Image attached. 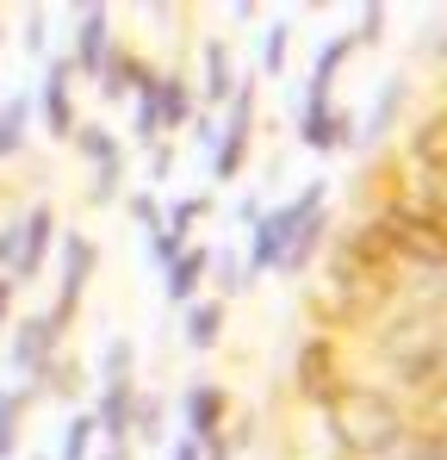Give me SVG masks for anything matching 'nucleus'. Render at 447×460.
Wrapping results in <instances>:
<instances>
[{
  "mask_svg": "<svg viewBox=\"0 0 447 460\" xmlns=\"http://www.w3.org/2000/svg\"><path fill=\"white\" fill-rule=\"evenodd\" d=\"M323 429H329V448L342 460H391L423 436L416 398H404L398 385H379V380L342 385V398L323 411Z\"/></svg>",
  "mask_w": 447,
  "mask_h": 460,
  "instance_id": "nucleus-1",
  "label": "nucleus"
},
{
  "mask_svg": "<svg viewBox=\"0 0 447 460\" xmlns=\"http://www.w3.org/2000/svg\"><path fill=\"white\" fill-rule=\"evenodd\" d=\"M372 355L410 398H429L447 380V311L398 305L372 330Z\"/></svg>",
  "mask_w": 447,
  "mask_h": 460,
  "instance_id": "nucleus-2",
  "label": "nucleus"
},
{
  "mask_svg": "<svg viewBox=\"0 0 447 460\" xmlns=\"http://www.w3.org/2000/svg\"><path fill=\"white\" fill-rule=\"evenodd\" d=\"M317 206H329V181H304L298 199L274 206L261 225L249 230V280H255V274H280V261L293 255L298 230H304V218H311Z\"/></svg>",
  "mask_w": 447,
  "mask_h": 460,
  "instance_id": "nucleus-3",
  "label": "nucleus"
},
{
  "mask_svg": "<svg viewBox=\"0 0 447 460\" xmlns=\"http://www.w3.org/2000/svg\"><path fill=\"white\" fill-rule=\"evenodd\" d=\"M372 225L391 236V249L404 255V268H447V218L442 212H423V206H379Z\"/></svg>",
  "mask_w": 447,
  "mask_h": 460,
  "instance_id": "nucleus-4",
  "label": "nucleus"
},
{
  "mask_svg": "<svg viewBox=\"0 0 447 460\" xmlns=\"http://www.w3.org/2000/svg\"><path fill=\"white\" fill-rule=\"evenodd\" d=\"M355 380L348 374V355H342V336H323V330H311L304 342H298L293 355V392L304 404H317V411H329L336 398H342V385Z\"/></svg>",
  "mask_w": 447,
  "mask_h": 460,
  "instance_id": "nucleus-5",
  "label": "nucleus"
},
{
  "mask_svg": "<svg viewBox=\"0 0 447 460\" xmlns=\"http://www.w3.org/2000/svg\"><path fill=\"white\" fill-rule=\"evenodd\" d=\"M255 100H261V87H255V75H242L230 112H224L218 155H212V181H218V187H230V181L249 168V150H255Z\"/></svg>",
  "mask_w": 447,
  "mask_h": 460,
  "instance_id": "nucleus-6",
  "label": "nucleus"
},
{
  "mask_svg": "<svg viewBox=\"0 0 447 460\" xmlns=\"http://www.w3.org/2000/svg\"><path fill=\"white\" fill-rule=\"evenodd\" d=\"M63 355V330H57V317L50 311H31V317H19L13 323V349H6V361H13V374H25V380L38 385L50 374V361Z\"/></svg>",
  "mask_w": 447,
  "mask_h": 460,
  "instance_id": "nucleus-7",
  "label": "nucleus"
},
{
  "mask_svg": "<svg viewBox=\"0 0 447 460\" xmlns=\"http://www.w3.org/2000/svg\"><path fill=\"white\" fill-rule=\"evenodd\" d=\"M93 268H100V243L93 236H63V274H57V305H50V317H57V330H69L74 311H81V299H87V280H93Z\"/></svg>",
  "mask_w": 447,
  "mask_h": 460,
  "instance_id": "nucleus-8",
  "label": "nucleus"
},
{
  "mask_svg": "<svg viewBox=\"0 0 447 460\" xmlns=\"http://www.w3.org/2000/svg\"><path fill=\"white\" fill-rule=\"evenodd\" d=\"M50 249H63V236H57V206L50 199H38L31 212H19V261H13V287H31L38 274H44V261H50Z\"/></svg>",
  "mask_w": 447,
  "mask_h": 460,
  "instance_id": "nucleus-9",
  "label": "nucleus"
},
{
  "mask_svg": "<svg viewBox=\"0 0 447 460\" xmlns=\"http://www.w3.org/2000/svg\"><path fill=\"white\" fill-rule=\"evenodd\" d=\"M398 155H404V168H416V174H429V181H442V187H447V100H442V106H429V112L404 131Z\"/></svg>",
  "mask_w": 447,
  "mask_h": 460,
  "instance_id": "nucleus-10",
  "label": "nucleus"
},
{
  "mask_svg": "<svg viewBox=\"0 0 447 460\" xmlns=\"http://www.w3.org/2000/svg\"><path fill=\"white\" fill-rule=\"evenodd\" d=\"M118 50V38H112V6H81L74 13V44H69V63H74V75H87V81H100V69H106V57Z\"/></svg>",
  "mask_w": 447,
  "mask_h": 460,
  "instance_id": "nucleus-11",
  "label": "nucleus"
},
{
  "mask_svg": "<svg viewBox=\"0 0 447 460\" xmlns=\"http://www.w3.org/2000/svg\"><path fill=\"white\" fill-rule=\"evenodd\" d=\"M298 144L311 155H329V150H348V144H361V119L348 112V106H298Z\"/></svg>",
  "mask_w": 447,
  "mask_h": 460,
  "instance_id": "nucleus-12",
  "label": "nucleus"
},
{
  "mask_svg": "<svg viewBox=\"0 0 447 460\" xmlns=\"http://www.w3.org/2000/svg\"><path fill=\"white\" fill-rule=\"evenodd\" d=\"M38 112H44V131L57 137V144H74V63L69 57H50V69H44V87H38Z\"/></svg>",
  "mask_w": 447,
  "mask_h": 460,
  "instance_id": "nucleus-13",
  "label": "nucleus"
},
{
  "mask_svg": "<svg viewBox=\"0 0 447 460\" xmlns=\"http://www.w3.org/2000/svg\"><path fill=\"white\" fill-rule=\"evenodd\" d=\"M224 423H230V385L193 380L187 392H180V429H187L193 442H212V436H224Z\"/></svg>",
  "mask_w": 447,
  "mask_h": 460,
  "instance_id": "nucleus-14",
  "label": "nucleus"
},
{
  "mask_svg": "<svg viewBox=\"0 0 447 460\" xmlns=\"http://www.w3.org/2000/svg\"><path fill=\"white\" fill-rule=\"evenodd\" d=\"M236 63H230V38H206V57H199V100L206 106H230L236 100Z\"/></svg>",
  "mask_w": 447,
  "mask_h": 460,
  "instance_id": "nucleus-15",
  "label": "nucleus"
},
{
  "mask_svg": "<svg viewBox=\"0 0 447 460\" xmlns=\"http://www.w3.org/2000/svg\"><path fill=\"white\" fill-rule=\"evenodd\" d=\"M212 261H218V249H206V243H193L168 274H162V287H168V305H199V287L212 280Z\"/></svg>",
  "mask_w": 447,
  "mask_h": 460,
  "instance_id": "nucleus-16",
  "label": "nucleus"
},
{
  "mask_svg": "<svg viewBox=\"0 0 447 460\" xmlns=\"http://www.w3.org/2000/svg\"><path fill=\"white\" fill-rule=\"evenodd\" d=\"M361 44H355V31H336L323 50H317V63H311V81H304V106H329V87L336 75L348 69V57H355Z\"/></svg>",
  "mask_w": 447,
  "mask_h": 460,
  "instance_id": "nucleus-17",
  "label": "nucleus"
},
{
  "mask_svg": "<svg viewBox=\"0 0 447 460\" xmlns=\"http://www.w3.org/2000/svg\"><path fill=\"white\" fill-rule=\"evenodd\" d=\"M137 385H100V404H93V417H100V436H106V448H125V436H131V423H137Z\"/></svg>",
  "mask_w": 447,
  "mask_h": 460,
  "instance_id": "nucleus-18",
  "label": "nucleus"
},
{
  "mask_svg": "<svg viewBox=\"0 0 447 460\" xmlns=\"http://www.w3.org/2000/svg\"><path fill=\"white\" fill-rule=\"evenodd\" d=\"M155 100H162V131H193V125H199V112H206V100L193 93L187 69H168Z\"/></svg>",
  "mask_w": 447,
  "mask_h": 460,
  "instance_id": "nucleus-19",
  "label": "nucleus"
},
{
  "mask_svg": "<svg viewBox=\"0 0 447 460\" xmlns=\"http://www.w3.org/2000/svg\"><path fill=\"white\" fill-rule=\"evenodd\" d=\"M329 236H336V230H329V206H317V212L304 218V230H298L293 255L280 261V274H304L311 261H323V255H329Z\"/></svg>",
  "mask_w": 447,
  "mask_h": 460,
  "instance_id": "nucleus-20",
  "label": "nucleus"
},
{
  "mask_svg": "<svg viewBox=\"0 0 447 460\" xmlns=\"http://www.w3.org/2000/svg\"><path fill=\"white\" fill-rule=\"evenodd\" d=\"M137 63H144V50H131V44H118L112 57H106V69H100V100H131L137 93Z\"/></svg>",
  "mask_w": 447,
  "mask_h": 460,
  "instance_id": "nucleus-21",
  "label": "nucleus"
},
{
  "mask_svg": "<svg viewBox=\"0 0 447 460\" xmlns=\"http://www.w3.org/2000/svg\"><path fill=\"white\" fill-rule=\"evenodd\" d=\"M404 100H410V81H385V93L372 100V112L361 119V144H379V137H391V125H398V112H404Z\"/></svg>",
  "mask_w": 447,
  "mask_h": 460,
  "instance_id": "nucleus-22",
  "label": "nucleus"
},
{
  "mask_svg": "<svg viewBox=\"0 0 447 460\" xmlns=\"http://www.w3.org/2000/svg\"><path fill=\"white\" fill-rule=\"evenodd\" d=\"M25 137H31V93H13L0 100V162L25 150Z\"/></svg>",
  "mask_w": 447,
  "mask_h": 460,
  "instance_id": "nucleus-23",
  "label": "nucleus"
},
{
  "mask_svg": "<svg viewBox=\"0 0 447 460\" xmlns=\"http://www.w3.org/2000/svg\"><path fill=\"white\" fill-rule=\"evenodd\" d=\"M31 404H38V385H31V380L19 385V392H6V385H0V460L19 448V417H25Z\"/></svg>",
  "mask_w": 447,
  "mask_h": 460,
  "instance_id": "nucleus-24",
  "label": "nucleus"
},
{
  "mask_svg": "<svg viewBox=\"0 0 447 460\" xmlns=\"http://www.w3.org/2000/svg\"><path fill=\"white\" fill-rule=\"evenodd\" d=\"M218 336H224V299L187 305V349H212Z\"/></svg>",
  "mask_w": 447,
  "mask_h": 460,
  "instance_id": "nucleus-25",
  "label": "nucleus"
},
{
  "mask_svg": "<svg viewBox=\"0 0 447 460\" xmlns=\"http://www.w3.org/2000/svg\"><path fill=\"white\" fill-rule=\"evenodd\" d=\"M93 436H100V417L93 411H74L69 423H63V455L57 460H100L93 455Z\"/></svg>",
  "mask_w": 447,
  "mask_h": 460,
  "instance_id": "nucleus-26",
  "label": "nucleus"
},
{
  "mask_svg": "<svg viewBox=\"0 0 447 460\" xmlns=\"http://www.w3.org/2000/svg\"><path fill=\"white\" fill-rule=\"evenodd\" d=\"M206 212H212V193H187V199H174V206H168V236L193 249V225H199Z\"/></svg>",
  "mask_w": 447,
  "mask_h": 460,
  "instance_id": "nucleus-27",
  "label": "nucleus"
},
{
  "mask_svg": "<svg viewBox=\"0 0 447 460\" xmlns=\"http://www.w3.org/2000/svg\"><path fill=\"white\" fill-rule=\"evenodd\" d=\"M131 367H137V342L131 336H112L106 355H100V385H131Z\"/></svg>",
  "mask_w": 447,
  "mask_h": 460,
  "instance_id": "nucleus-28",
  "label": "nucleus"
},
{
  "mask_svg": "<svg viewBox=\"0 0 447 460\" xmlns=\"http://www.w3.org/2000/svg\"><path fill=\"white\" fill-rule=\"evenodd\" d=\"M38 392H44V398H74V392H81V361H74L69 349L50 361V374L38 380Z\"/></svg>",
  "mask_w": 447,
  "mask_h": 460,
  "instance_id": "nucleus-29",
  "label": "nucleus"
},
{
  "mask_svg": "<svg viewBox=\"0 0 447 460\" xmlns=\"http://www.w3.org/2000/svg\"><path fill=\"white\" fill-rule=\"evenodd\" d=\"M212 287H218L224 299L249 293V255H230V249H218V261H212Z\"/></svg>",
  "mask_w": 447,
  "mask_h": 460,
  "instance_id": "nucleus-30",
  "label": "nucleus"
},
{
  "mask_svg": "<svg viewBox=\"0 0 447 460\" xmlns=\"http://www.w3.org/2000/svg\"><path fill=\"white\" fill-rule=\"evenodd\" d=\"M286 57H293V25H286V19H274V25L261 31V69H267V75H280V69H286Z\"/></svg>",
  "mask_w": 447,
  "mask_h": 460,
  "instance_id": "nucleus-31",
  "label": "nucleus"
},
{
  "mask_svg": "<svg viewBox=\"0 0 447 460\" xmlns=\"http://www.w3.org/2000/svg\"><path fill=\"white\" fill-rule=\"evenodd\" d=\"M74 150L87 155V162H93V168H100V162H118V137H112V131H106V125H81V131H74Z\"/></svg>",
  "mask_w": 447,
  "mask_h": 460,
  "instance_id": "nucleus-32",
  "label": "nucleus"
},
{
  "mask_svg": "<svg viewBox=\"0 0 447 460\" xmlns=\"http://www.w3.org/2000/svg\"><path fill=\"white\" fill-rule=\"evenodd\" d=\"M162 423H168L162 392H144V398H137V423H131V436H137V442H162Z\"/></svg>",
  "mask_w": 447,
  "mask_h": 460,
  "instance_id": "nucleus-33",
  "label": "nucleus"
},
{
  "mask_svg": "<svg viewBox=\"0 0 447 460\" xmlns=\"http://www.w3.org/2000/svg\"><path fill=\"white\" fill-rule=\"evenodd\" d=\"M118 181H125V155L118 162H100L93 168V187H87V206H112L118 199Z\"/></svg>",
  "mask_w": 447,
  "mask_h": 460,
  "instance_id": "nucleus-34",
  "label": "nucleus"
},
{
  "mask_svg": "<svg viewBox=\"0 0 447 460\" xmlns=\"http://www.w3.org/2000/svg\"><path fill=\"white\" fill-rule=\"evenodd\" d=\"M131 218L144 225V236H162V230H168V212H162L155 193H131Z\"/></svg>",
  "mask_w": 447,
  "mask_h": 460,
  "instance_id": "nucleus-35",
  "label": "nucleus"
},
{
  "mask_svg": "<svg viewBox=\"0 0 447 460\" xmlns=\"http://www.w3.org/2000/svg\"><path fill=\"white\" fill-rule=\"evenodd\" d=\"M355 44H385V6H361V25H355Z\"/></svg>",
  "mask_w": 447,
  "mask_h": 460,
  "instance_id": "nucleus-36",
  "label": "nucleus"
},
{
  "mask_svg": "<svg viewBox=\"0 0 447 460\" xmlns=\"http://www.w3.org/2000/svg\"><path fill=\"white\" fill-rule=\"evenodd\" d=\"M25 50H31V57L50 50V38H44V13H25Z\"/></svg>",
  "mask_w": 447,
  "mask_h": 460,
  "instance_id": "nucleus-37",
  "label": "nucleus"
},
{
  "mask_svg": "<svg viewBox=\"0 0 447 460\" xmlns=\"http://www.w3.org/2000/svg\"><path fill=\"white\" fill-rule=\"evenodd\" d=\"M13 261H19V218L0 230V274H13Z\"/></svg>",
  "mask_w": 447,
  "mask_h": 460,
  "instance_id": "nucleus-38",
  "label": "nucleus"
},
{
  "mask_svg": "<svg viewBox=\"0 0 447 460\" xmlns=\"http://www.w3.org/2000/svg\"><path fill=\"white\" fill-rule=\"evenodd\" d=\"M149 174H155V181L174 174V144H155V150H149Z\"/></svg>",
  "mask_w": 447,
  "mask_h": 460,
  "instance_id": "nucleus-39",
  "label": "nucleus"
},
{
  "mask_svg": "<svg viewBox=\"0 0 447 460\" xmlns=\"http://www.w3.org/2000/svg\"><path fill=\"white\" fill-rule=\"evenodd\" d=\"M429 57L442 63V75H447V13H442V25H435V44H429Z\"/></svg>",
  "mask_w": 447,
  "mask_h": 460,
  "instance_id": "nucleus-40",
  "label": "nucleus"
},
{
  "mask_svg": "<svg viewBox=\"0 0 447 460\" xmlns=\"http://www.w3.org/2000/svg\"><path fill=\"white\" fill-rule=\"evenodd\" d=\"M168 460H206V442H193V436H180V448H174Z\"/></svg>",
  "mask_w": 447,
  "mask_h": 460,
  "instance_id": "nucleus-41",
  "label": "nucleus"
},
{
  "mask_svg": "<svg viewBox=\"0 0 447 460\" xmlns=\"http://www.w3.org/2000/svg\"><path fill=\"white\" fill-rule=\"evenodd\" d=\"M13 293H19V287H13V280H6V274H0V323H6V317H13Z\"/></svg>",
  "mask_w": 447,
  "mask_h": 460,
  "instance_id": "nucleus-42",
  "label": "nucleus"
},
{
  "mask_svg": "<svg viewBox=\"0 0 447 460\" xmlns=\"http://www.w3.org/2000/svg\"><path fill=\"white\" fill-rule=\"evenodd\" d=\"M100 460H131V448H106V455H100Z\"/></svg>",
  "mask_w": 447,
  "mask_h": 460,
  "instance_id": "nucleus-43",
  "label": "nucleus"
}]
</instances>
